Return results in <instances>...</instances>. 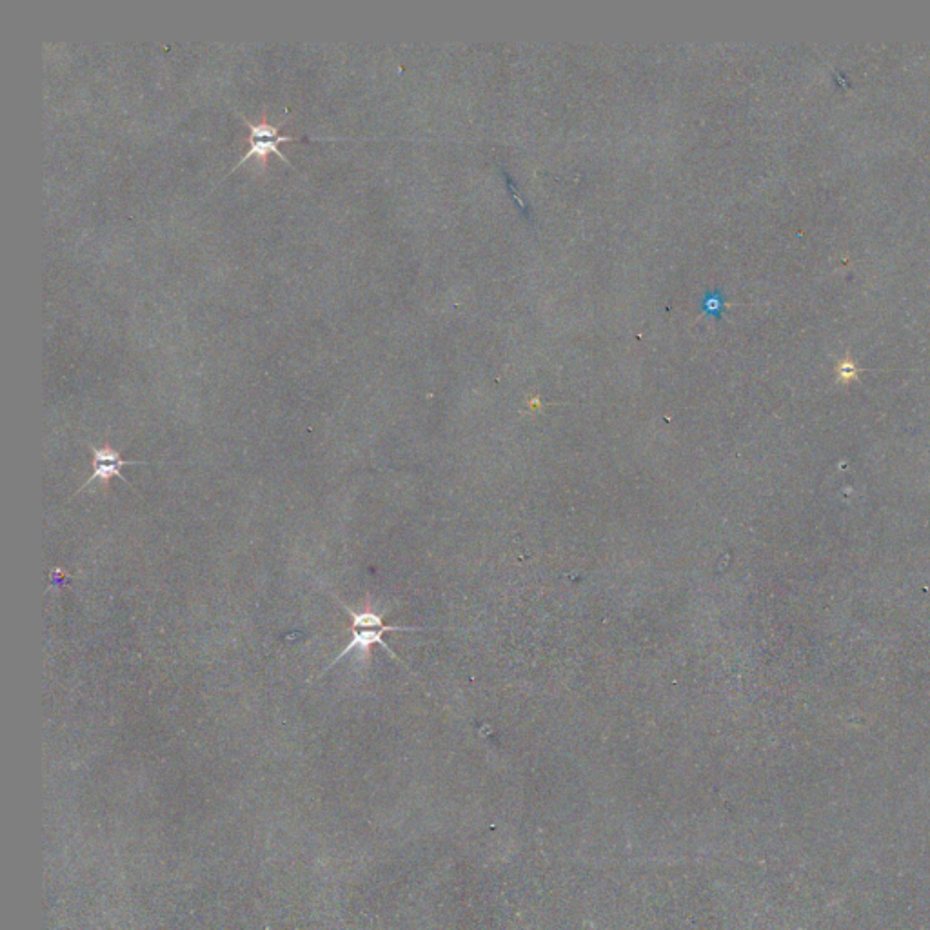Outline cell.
<instances>
[{"mask_svg": "<svg viewBox=\"0 0 930 930\" xmlns=\"http://www.w3.org/2000/svg\"><path fill=\"white\" fill-rule=\"evenodd\" d=\"M338 600V598H337ZM338 604L342 605V609L349 614L351 618V633H353V640L347 644L346 649L342 653L338 654L337 658L333 662L327 665L326 669L320 673V676H324L327 671H331L335 665H337L346 654L353 653V651H360V654L367 658L369 653H371V647L373 645H380L384 651L391 654L395 658L396 662H400V658L393 653L391 647H387L386 642H384V634L386 633H396V631H426L429 627H406V625H386L384 620H382V614L373 613V611H364V613H357L353 609H349L342 600H338Z\"/></svg>", "mask_w": 930, "mask_h": 930, "instance_id": "cell-1", "label": "cell"}, {"mask_svg": "<svg viewBox=\"0 0 930 930\" xmlns=\"http://www.w3.org/2000/svg\"><path fill=\"white\" fill-rule=\"evenodd\" d=\"M240 119H242V122H244V124H246L249 129V148L248 151L242 155V159L238 160L237 164L233 166V171H235L238 166H242V164H244L246 160L251 159V157H258L260 162H262V166L266 168V164H268L269 153H277L278 157H280V160H284L287 166H291V168H293V164H291V162L286 159V155L280 151L278 146H280V144H284V142H298V140L309 139H306V137H291V135H280V128L286 124V120H282L280 124L275 126V124H269L268 119H266V115H264L262 120L257 122V124H253V122L248 120V117H244V115H240Z\"/></svg>", "mask_w": 930, "mask_h": 930, "instance_id": "cell-2", "label": "cell"}, {"mask_svg": "<svg viewBox=\"0 0 930 930\" xmlns=\"http://www.w3.org/2000/svg\"><path fill=\"white\" fill-rule=\"evenodd\" d=\"M91 453H93V475L86 480V484L80 487L77 491L79 495L80 491H84L88 485L93 484L95 480H102L104 484L108 485L111 478H120L124 484L133 487L129 480L124 478V475L120 473V469L124 465H149V462H137V460H124L120 456V451L113 449V447L104 446V447H95L91 444H86Z\"/></svg>", "mask_w": 930, "mask_h": 930, "instance_id": "cell-3", "label": "cell"}]
</instances>
